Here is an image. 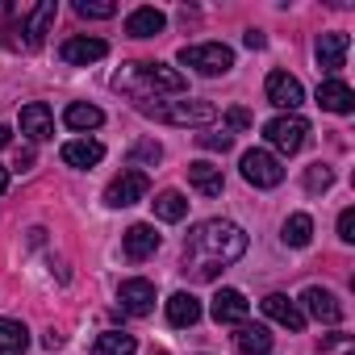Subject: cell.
I'll use <instances>...</instances> for the list:
<instances>
[{
	"instance_id": "obj_1",
	"label": "cell",
	"mask_w": 355,
	"mask_h": 355,
	"mask_svg": "<svg viewBox=\"0 0 355 355\" xmlns=\"http://www.w3.org/2000/svg\"><path fill=\"white\" fill-rule=\"evenodd\" d=\"M247 255V234L234 222L209 218L201 226L189 230L184 239V276L193 280H214L218 272H226L230 263H239Z\"/></svg>"
},
{
	"instance_id": "obj_2",
	"label": "cell",
	"mask_w": 355,
	"mask_h": 355,
	"mask_svg": "<svg viewBox=\"0 0 355 355\" xmlns=\"http://www.w3.org/2000/svg\"><path fill=\"white\" fill-rule=\"evenodd\" d=\"M113 88L125 92V96H134V105H146L150 96H155V101H159V96H180L189 84H184L180 71L167 67V63H125V67L113 76Z\"/></svg>"
},
{
	"instance_id": "obj_3",
	"label": "cell",
	"mask_w": 355,
	"mask_h": 355,
	"mask_svg": "<svg viewBox=\"0 0 355 355\" xmlns=\"http://www.w3.org/2000/svg\"><path fill=\"white\" fill-rule=\"evenodd\" d=\"M142 113L167 121V125H209L218 121V105L201 101V96H184V101H163V105H138Z\"/></svg>"
},
{
	"instance_id": "obj_4",
	"label": "cell",
	"mask_w": 355,
	"mask_h": 355,
	"mask_svg": "<svg viewBox=\"0 0 355 355\" xmlns=\"http://www.w3.org/2000/svg\"><path fill=\"white\" fill-rule=\"evenodd\" d=\"M180 63L193 67L197 76H226L234 67V51L226 42H197V46L180 51Z\"/></svg>"
},
{
	"instance_id": "obj_5",
	"label": "cell",
	"mask_w": 355,
	"mask_h": 355,
	"mask_svg": "<svg viewBox=\"0 0 355 355\" xmlns=\"http://www.w3.org/2000/svg\"><path fill=\"white\" fill-rule=\"evenodd\" d=\"M263 138H268L280 155H297V150L305 146V138H309V121H305V117H297V113L272 117V121L263 125Z\"/></svg>"
},
{
	"instance_id": "obj_6",
	"label": "cell",
	"mask_w": 355,
	"mask_h": 355,
	"mask_svg": "<svg viewBox=\"0 0 355 355\" xmlns=\"http://www.w3.org/2000/svg\"><path fill=\"white\" fill-rule=\"evenodd\" d=\"M146 193H150L146 171L130 167V171L117 175V180H109V189H105V205H109V209H130V205H138Z\"/></svg>"
},
{
	"instance_id": "obj_7",
	"label": "cell",
	"mask_w": 355,
	"mask_h": 355,
	"mask_svg": "<svg viewBox=\"0 0 355 355\" xmlns=\"http://www.w3.org/2000/svg\"><path fill=\"white\" fill-rule=\"evenodd\" d=\"M239 167H243V180H247V184H255V189H276V184L284 180L280 159H276L272 150H259V146H255V150H247Z\"/></svg>"
},
{
	"instance_id": "obj_8",
	"label": "cell",
	"mask_w": 355,
	"mask_h": 355,
	"mask_svg": "<svg viewBox=\"0 0 355 355\" xmlns=\"http://www.w3.org/2000/svg\"><path fill=\"white\" fill-rule=\"evenodd\" d=\"M263 92H268V105H276V109H284V113H297V105L305 101L301 80L288 76V71H272L268 84H263Z\"/></svg>"
},
{
	"instance_id": "obj_9",
	"label": "cell",
	"mask_w": 355,
	"mask_h": 355,
	"mask_svg": "<svg viewBox=\"0 0 355 355\" xmlns=\"http://www.w3.org/2000/svg\"><path fill=\"white\" fill-rule=\"evenodd\" d=\"M105 55H109V42L105 38H88V34H76V38H67L59 46V59L71 63V67H88V63H96Z\"/></svg>"
},
{
	"instance_id": "obj_10",
	"label": "cell",
	"mask_w": 355,
	"mask_h": 355,
	"mask_svg": "<svg viewBox=\"0 0 355 355\" xmlns=\"http://www.w3.org/2000/svg\"><path fill=\"white\" fill-rule=\"evenodd\" d=\"M209 313H214V322H218V326H243V322H247V313H251V301H247L239 288H218V297H214Z\"/></svg>"
},
{
	"instance_id": "obj_11",
	"label": "cell",
	"mask_w": 355,
	"mask_h": 355,
	"mask_svg": "<svg viewBox=\"0 0 355 355\" xmlns=\"http://www.w3.org/2000/svg\"><path fill=\"white\" fill-rule=\"evenodd\" d=\"M301 305H305V313H309V318H318V322H326V326L343 322V301H338L330 288H318V284H309V288L301 293Z\"/></svg>"
},
{
	"instance_id": "obj_12",
	"label": "cell",
	"mask_w": 355,
	"mask_h": 355,
	"mask_svg": "<svg viewBox=\"0 0 355 355\" xmlns=\"http://www.w3.org/2000/svg\"><path fill=\"white\" fill-rule=\"evenodd\" d=\"M121 251H125V259H134V263L150 259V255L159 251V234H155V226H146V222H134V226L121 234Z\"/></svg>"
},
{
	"instance_id": "obj_13",
	"label": "cell",
	"mask_w": 355,
	"mask_h": 355,
	"mask_svg": "<svg viewBox=\"0 0 355 355\" xmlns=\"http://www.w3.org/2000/svg\"><path fill=\"white\" fill-rule=\"evenodd\" d=\"M117 301H121V309H125V313L146 318V313L155 309V284H150V280H121Z\"/></svg>"
},
{
	"instance_id": "obj_14",
	"label": "cell",
	"mask_w": 355,
	"mask_h": 355,
	"mask_svg": "<svg viewBox=\"0 0 355 355\" xmlns=\"http://www.w3.org/2000/svg\"><path fill=\"white\" fill-rule=\"evenodd\" d=\"M21 134L30 138V142H46V138H55V117H51V109L42 105V101H30L26 109H21Z\"/></svg>"
},
{
	"instance_id": "obj_15",
	"label": "cell",
	"mask_w": 355,
	"mask_h": 355,
	"mask_svg": "<svg viewBox=\"0 0 355 355\" xmlns=\"http://www.w3.org/2000/svg\"><path fill=\"white\" fill-rule=\"evenodd\" d=\"M263 313H268L272 322H280L284 330H293V334H301V330H305V313H301V309H297V301H288L284 293L263 297Z\"/></svg>"
},
{
	"instance_id": "obj_16",
	"label": "cell",
	"mask_w": 355,
	"mask_h": 355,
	"mask_svg": "<svg viewBox=\"0 0 355 355\" xmlns=\"http://www.w3.org/2000/svg\"><path fill=\"white\" fill-rule=\"evenodd\" d=\"M347 51H351V38H347L343 30L322 34V38H318V63H322V71H338L343 59H347Z\"/></svg>"
},
{
	"instance_id": "obj_17",
	"label": "cell",
	"mask_w": 355,
	"mask_h": 355,
	"mask_svg": "<svg viewBox=\"0 0 355 355\" xmlns=\"http://www.w3.org/2000/svg\"><path fill=\"white\" fill-rule=\"evenodd\" d=\"M189 184H193L201 197H222V189H226L222 167H214V163H205V159L189 163Z\"/></svg>"
},
{
	"instance_id": "obj_18",
	"label": "cell",
	"mask_w": 355,
	"mask_h": 355,
	"mask_svg": "<svg viewBox=\"0 0 355 355\" xmlns=\"http://www.w3.org/2000/svg\"><path fill=\"white\" fill-rule=\"evenodd\" d=\"M318 105L326 113H351L355 109V92L343 84V80H322L318 84Z\"/></svg>"
},
{
	"instance_id": "obj_19",
	"label": "cell",
	"mask_w": 355,
	"mask_h": 355,
	"mask_svg": "<svg viewBox=\"0 0 355 355\" xmlns=\"http://www.w3.org/2000/svg\"><path fill=\"white\" fill-rule=\"evenodd\" d=\"M101 159H105V146L96 138H71V142H63V163L67 167H96Z\"/></svg>"
},
{
	"instance_id": "obj_20",
	"label": "cell",
	"mask_w": 355,
	"mask_h": 355,
	"mask_svg": "<svg viewBox=\"0 0 355 355\" xmlns=\"http://www.w3.org/2000/svg\"><path fill=\"white\" fill-rule=\"evenodd\" d=\"M21 17H26V46H38L42 42V34L51 30V21H55V5L51 0H42V5H34V9H17Z\"/></svg>"
},
{
	"instance_id": "obj_21",
	"label": "cell",
	"mask_w": 355,
	"mask_h": 355,
	"mask_svg": "<svg viewBox=\"0 0 355 355\" xmlns=\"http://www.w3.org/2000/svg\"><path fill=\"white\" fill-rule=\"evenodd\" d=\"M163 26H167V17L159 9H150V5H142V9H134L125 17V34L130 38H155V34H163Z\"/></svg>"
},
{
	"instance_id": "obj_22",
	"label": "cell",
	"mask_w": 355,
	"mask_h": 355,
	"mask_svg": "<svg viewBox=\"0 0 355 355\" xmlns=\"http://www.w3.org/2000/svg\"><path fill=\"white\" fill-rule=\"evenodd\" d=\"M167 322L171 326H197L201 322V301L193 297V293H175V297H167Z\"/></svg>"
},
{
	"instance_id": "obj_23",
	"label": "cell",
	"mask_w": 355,
	"mask_h": 355,
	"mask_svg": "<svg viewBox=\"0 0 355 355\" xmlns=\"http://www.w3.org/2000/svg\"><path fill=\"white\" fill-rule=\"evenodd\" d=\"M234 347H239V355H268L272 351V334H268V326H251V322H243L239 326V334H234Z\"/></svg>"
},
{
	"instance_id": "obj_24",
	"label": "cell",
	"mask_w": 355,
	"mask_h": 355,
	"mask_svg": "<svg viewBox=\"0 0 355 355\" xmlns=\"http://www.w3.org/2000/svg\"><path fill=\"white\" fill-rule=\"evenodd\" d=\"M92 355H138V338L125 330H105V334H96Z\"/></svg>"
},
{
	"instance_id": "obj_25",
	"label": "cell",
	"mask_w": 355,
	"mask_h": 355,
	"mask_svg": "<svg viewBox=\"0 0 355 355\" xmlns=\"http://www.w3.org/2000/svg\"><path fill=\"white\" fill-rule=\"evenodd\" d=\"M150 205H155V218H159V222H184V218H189V197L175 193V189L159 193Z\"/></svg>"
},
{
	"instance_id": "obj_26",
	"label": "cell",
	"mask_w": 355,
	"mask_h": 355,
	"mask_svg": "<svg viewBox=\"0 0 355 355\" xmlns=\"http://www.w3.org/2000/svg\"><path fill=\"white\" fill-rule=\"evenodd\" d=\"M30 347V330L13 318H0V355H26Z\"/></svg>"
},
{
	"instance_id": "obj_27",
	"label": "cell",
	"mask_w": 355,
	"mask_h": 355,
	"mask_svg": "<svg viewBox=\"0 0 355 355\" xmlns=\"http://www.w3.org/2000/svg\"><path fill=\"white\" fill-rule=\"evenodd\" d=\"M63 121H67L71 130H96V125L105 121V113H101L96 105H84V101H76V105H67Z\"/></svg>"
},
{
	"instance_id": "obj_28",
	"label": "cell",
	"mask_w": 355,
	"mask_h": 355,
	"mask_svg": "<svg viewBox=\"0 0 355 355\" xmlns=\"http://www.w3.org/2000/svg\"><path fill=\"white\" fill-rule=\"evenodd\" d=\"M280 239H284L288 247H309V239H313V218H309V214H293V218L284 222Z\"/></svg>"
},
{
	"instance_id": "obj_29",
	"label": "cell",
	"mask_w": 355,
	"mask_h": 355,
	"mask_svg": "<svg viewBox=\"0 0 355 355\" xmlns=\"http://www.w3.org/2000/svg\"><path fill=\"white\" fill-rule=\"evenodd\" d=\"M76 13L80 17H92V21H105L117 13V5H109V0H76Z\"/></svg>"
},
{
	"instance_id": "obj_30",
	"label": "cell",
	"mask_w": 355,
	"mask_h": 355,
	"mask_svg": "<svg viewBox=\"0 0 355 355\" xmlns=\"http://www.w3.org/2000/svg\"><path fill=\"white\" fill-rule=\"evenodd\" d=\"M330 184H334V171H330V167L313 163V167L305 171V189H309V193H326Z\"/></svg>"
},
{
	"instance_id": "obj_31",
	"label": "cell",
	"mask_w": 355,
	"mask_h": 355,
	"mask_svg": "<svg viewBox=\"0 0 355 355\" xmlns=\"http://www.w3.org/2000/svg\"><path fill=\"white\" fill-rule=\"evenodd\" d=\"M159 155H163V146L155 138H146V142L134 146V163H159Z\"/></svg>"
},
{
	"instance_id": "obj_32",
	"label": "cell",
	"mask_w": 355,
	"mask_h": 355,
	"mask_svg": "<svg viewBox=\"0 0 355 355\" xmlns=\"http://www.w3.org/2000/svg\"><path fill=\"white\" fill-rule=\"evenodd\" d=\"M201 146L205 150H230L234 146V134H226V130L222 134H201Z\"/></svg>"
},
{
	"instance_id": "obj_33",
	"label": "cell",
	"mask_w": 355,
	"mask_h": 355,
	"mask_svg": "<svg viewBox=\"0 0 355 355\" xmlns=\"http://www.w3.org/2000/svg\"><path fill=\"white\" fill-rule=\"evenodd\" d=\"M338 239L343 243H355V209H343L338 214Z\"/></svg>"
},
{
	"instance_id": "obj_34",
	"label": "cell",
	"mask_w": 355,
	"mask_h": 355,
	"mask_svg": "<svg viewBox=\"0 0 355 355\" xmlns=\"http://www.w3.org/2000/svg\"><path fill=\"white\" fill-rule=\"evenodd\" d=\"M226 125H230V130H251V113H247V109H230V113H226ZM230 130H226V134H230Z\"/></svg>"
},
{
	"instance_id": "obj_35",
	"label": "cell",
	"mask_w": 355,
	"mask_h": 355,
	"mask_svg": "<svg viewBox=\"0 0 355 355\" xmlns=\"http://www.w3.org/2000/svg\"><path fill=\"white\" fill-rule=\"evenodd\" d=\"M243 42H247L251 51H263V46H268V38H263L259 30H247V34H243Z\"/></svg>"
},
{
	"instance_id": "obj_36",
	"label": "cell",
	"mask_w": 355,
	"mask_h": 355,
	"mask_svg": "<svg viewBox=\"0 0 355 355\" xmlns=\"http://www.w3.org/2000/svg\"><path fill=\"white\" fill-rule=\"evenodd\" d=\"M26 167H34V150H30V146L17 150V171H26Z\"/></svg>"
},
{
	"instance_id": "obj_37",
	"label": "cell",
	"mask_w": 355,
	"mask_h": 355,
	"mask_svg": "<svg viewBox=\"0 0 355 355\" xmlns=\"http://www.w3.org/2000/svg\"><path fill=\"white\" fill-rule=\"evenodd\" d=\"M42 343H46V347H51V351H59V347H63V334H55V330H51V334H46V338H42Z\"/></svg>"
},
{
	"instance_id": "obj_38",
	"label": "cell",
	"mask_w": 355,
	"mask_h": 355,
	"mask_svg": "<svg viewBox=\"0 0 355 355\" xmlns=\"http://www.w3.org/2000/svg\"><path fill=\"white\" fill-rule=\"evenodd\" d=\"M9 142H13V134H9V125H0V150H5Z\"/></svg>"
},
{
	"instance_id": "obj_39",
	"label": "cell",
	"mask_w": 355,
	"mask_h": 355,
	"mask_svg": "<svg viewBox=\"0 0 355 355\" xmlns=\"http://www.w3.org/2000/svg\"><path fill=\"white\" fill-rule=\"evenodd\" d=\"M5 189H9V167H0V197H5Z\"/></svg>"
},
{
	"instance_id": "obj_40",
	"label": "cell",
	"mask_w": 355,
	"mask_h": 355,
	"mask_svg": "<svg viewBox=\"0 0 355 355\" xmlns=\"http://www.w3.org/2000/svg\"><path fill=\"white\" fill-rule=\"evenodd\" d=\"M150 355H167V351H150Z\"/></svg>"
},
{
	"instance_id": "obj_41",
	"label": "cell",
	"mask_w": 355,
	"mask_h": 355,
	"mask_svg": "<svg viewBox=\"0 0 355 355\" xmlns=\"http://www.w3.org/2000/svg\"><path fill=\"white\" fill-rule=\"evenodd\" d=\"M347 355H351V351H347Z\"/></svg>"
}]
</instances>
